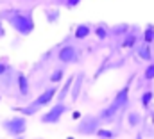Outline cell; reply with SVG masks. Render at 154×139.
<instances>
[{"instance_id":"3957f363","label":"cell","mask_w":154,"mask_h":139,"mask_svg":"<svg viewBox=\"0 0 154 139\" xmlns=\"http://www.w3.org/2000/svg\"><path fill=\"white\" fill-rule=\"evenodd\" d=\"M70 111V107L65 104V102H57L56 105H52L45 114H41V123H45V125H56V123H59L61 121V118H63V114L65 112H68Z\"/></svg>"},{"instance_id":"5b68a950","label":"cell","mask_w":154,"mask_h":139,"mask_svg":"<svg viewBox=\"0 0 154 139\" xmlns=\"http://www.w3.org/2000/svg\"><path fill=\"white\" fill-rule=\"evenodd\" d=\"M57 61L61 64H74L79 61V50L74 45H63L57 52Z\"/></svg>"},{"instance_id":"603a6c76","label":"cell","mask_w":154,"mask_h":139,"mask_svg":"<svg viewBox=\"0 0 154 139\" xmlns=\"http://www.w3.org/2000/svg\"><path fill=\"white\" fill-rule=\"evenodd\" d=\"M143 80H154V63H151L149 66H145V70H143Z\"/></svg>"},{"instance_id":"e0dca14e","label":"cell","mask_w":154,"mask_h":139,"mask_svg":"<svg viewBox=\"0 0 154 139\" xmlns=\"http://www.w3.org/2000/svg\"><path fill=\"white\" fill-rule=\"evenodd\" d=\"M142 41H143V43H147V45H152V43H154V25H152V23H149V25L145 27L143 36H142Z\"/></svg>"},{"instance_id":"7402d4cb","label":"cell","mask_w":154,"mask_h":139,"mask_svg":"<svg viewBox=\"0 0 154 139\" xmlns=\"http://www.w3.org/2000/svg\"><path fill=\"white\" fill-rule=\"evenodd\" d=\"M95 136H99V138H104V139H109V138H115L116 134L113 132V130H108V129H97Z\"/></svg>"},{"instance_id":"2e32d148","label":"cell","mask_w":154,"mask_h":139,"mask_svg":"<svg viewBox=\"0 0 154 139\" xmlns=\"http://www.w3.org/2000/svg\"><path fill=\"white\" fill-rule=\"evenodd\" d=\"M129 31H131L129 23H118V25H115V27L109 29V32H111L113 36H125Z\"/></svg>"},{"instance_id":"8fae6325","label":"cell","mask_w":154,"mask_h":139,"mask_svg":"<svg viewBox=\"0 0 154 139\" xmlns=\"http://www.w3.org/2000/svg\"><path fill=\"white\" fill-rule=\"evenodd\" d=\"M90 34H91V27H90V23H79V25L75 27L74 37L79 39V41H82V39H86Z\"/></svg>"},{"instance_id":"4fadbf2b","label":"cell","mask_w":154,"mask_h":139,"mask_svg":"<svg viewBox=\"0 0 154 139\" xmlns=\"http://www.w3.org/2000/svg\"><path fill=\"white\" fill-rule=\"evenodd\" d=\"M124 39H122V48H134L136 46V43H138V39H140V36L134 34V31L131 32H127L125 36H122Z\"/></svg>"},{"instance_id":"d4e9b609","label":"cell","mask_w":154,"mask_h":139,"mask_svg":"<svg viewBox=\"0 0 154 139\" xmlns=\"http://www.w3.org/2000/svg\"><path fill=\"white\" fill-rule=\"evenodd\" d=\"M9 71V66L5 64V63H0V77L4 75V73H7Z\"/></svg>"},{"instance_id":"44dd1931","label":"cell","mask_w":154,"mask_h":139,"mask_svg":"<svg viewBox=\"0 0 154 139\" xmlns=\"http://www.w3.org/2000/svg\"><path fill=\"white\" fill-rule=\"evenodd\" d=\"M45 16H47V22L48 23H56L59 20V9H45Z\"/></svg>"},{"instance_id":"7a4b0ae2","label":"cell","mask_w":154,"mask_h":139,"mask_svg":"<svg viewBox=\"0 0 154 139\" xmlns=\"http://www.w3.org/2000/svg\"><path fill=\"white\" fill-rule=\"evenodd\" d=\"M2 129L13 136V138H20L27 132V118L22 114V116H14V118H9V120H4L2 121Z\"/></svg>"},{"instance_id":"cb8c5ba5","label":"cell","mask_w":154,"mask_h":139,"mask_svg":"<svg viewBox=\"0 0 154 139\" xmlns=\"http://www.w3.org/2000/svg\"><path fill=\"white\" fill-rule=\"evenodd\" d=\"M81 4V0H66V7H75V5H79Z\"/></svg>"},{"instance_id":"ac0fdd59","label":"cell","mask_w":154,"mask_h":139,"mask_svg":"<svg viewBox=\"0 0 154 139\" xmlns=\"http://www.w3.org/2000/svg\"><path fill=\"white\" fill-rule=\"evenodd\" d=\"M152 98H154V93L151 89H149V91H143V93L140 95V104H142V107H143V109H149Z\"/></svg>"},{"instance_id":"484cf974","label":"cell","mask_w":154,"mask_h":139,"mask_svg":"<svg viewBox=\"0 0 154 139\" xmlns=\"http://www.w3.org/2000/svg\"><path fill=\"white\" fill-rule=\"evenodd\" d=\"M4 36H5V29H4V23L0 22V39H2Z\"/></svg>"},{"instance_id":"9c48e42d","label":"cell","mask_w":154,"mask_h":139,"mask_svg":"<svg viewBox=\"0 0 154 139\" xmlns=\"http://www.w3.org/2000/svg\"><path fill=\"white\" fill-rule=\"evenodd\" d=\"M82 82H84V73H77L75 77H74L72 89H70L72 102H77V100H79V95H81V89H82Z\"/></svg>"},{"instance_id":"d6986e66","label":"cell","mask_w":154,"mask_h":139,"mask_svg":"<svg viewBox=\"0 0 154 139\" xmlns=\"http://www.w3.org/2000/svg\"><path fill=\"white\" fill-rule=\"evenodd\" d=\"M14 111H18V112L23 114V116H32V114H36L39 111V107H36L34 104H29V105H25V107H16Z\"/></svg>"},{"instance_id":"5bb4252c","label":"cell","mask_w":154,"mask_h":139,"mask_svg":"<svg viewBox=\"0 0 154 139\" xmlns=\"http://www.w3.org/2000/svg\"><path fill=\"white\" fill-rule=\"evenodd\" d=\"M63 77H65V66H57V68L50 73L48 80H50L52 84H59V82L63 80Z\"/></svg>"},{"instance_id":"30bf717a","label":"cell","mask_w":154,"mask_h":139,"mask_svg":"<svg viewBox=\"0 0 154 139\" xmlns=\"http://www.w3.org/2000/svg\"><path fill=\"white\" fill-rule=\"evenodd\" d=\"M74 77H75V75H70V77L65 80L63 87L57 91V102H65V98L70 95V89H72V84H74Z\"/></svg>"},{"instance_id":"ba28073f","label":"cell","mask_w":154,"mask_h":139,"mask_svg":"<svg viewBox=\"0 0 154 139\" xmlns=\"http://www.w3.org/2000/svg\"><path fill=\"white\" fill-rule=\"evenodd\" d=\"M16 86H18L20 96L27 98V96L31 95V84H29V78H27L23 73H16Z\"/></svg>"},{"instance_id":"52a82bcc","label":"cell","mask_w":154,"mask_h":139,"mask_svg":"<svg viewBox=\"0 0 154 139\" xmlns=\"http://www.w3.org/2000/svg\"><path fill=\"white\" fill-rule=\"evenodd\" d=\"M129 89H131V82H127V84H125L118 93H116L111 104H115L118 109H122V111H124V107H127V104H129Z\"/></svg>"},{"instance_id":"8992f818","label":"cell","mask_w":154,"mask_h":139,"mask_svg":"<svg viewBox=\"0 0 154 139\" xmlns=\"http://www.w3.org/2000/svg\"><path fill=\"white\" fill-rule=\"evenodd\" d=\"M57 91H59V89H57V84H54V86L47 87V89L39 95V96L34 100V102H32V104L36 105V107H39V109H41V107H45V105H48L52 100H54V96L57 95Z\"/></svg>"},{"instance_id":"7c38bea8","label":"cell","mask_w":154,"mask_h":139,"mask_svg":"<svg viewBox=\"0 0 154 139\" xmlns=\"http://www.w3.org/2000/svg\"><path fill=\"white\" fill-rule=\"evenodd\" d=\"M136 55H138L142 61H147V63L152 61V52H151V46H149L147 43H143V45H140V46L136 48Z\"/></svg>"},{"instance_id":"277c9868","label":"cell","mask_w":154,"mask_h":139,"mask_svg":"<svg viewBox=\"0 0 154 139\" xmlns=\"http://www.w3.org/2000/svg\"><path fill=\"white\" fill-rule=\"evenodd\" d=\"M99 123H100V118L99 116H93V114H86L81 121H79V125H77V134H81V136H93L95 132H97V129H99Z\"/></svg>"},{"instance_id":"9a60e30c","label":"cell","mask_w":154,"mask_h":139,"mask_svg":"<svg viewBox=\"0 0 154 139\" xmlns=\"http://www.w3.org/2000/svg\"><path fill=\"white\" fill-rule=\"evenodd\" d=\"M95 36H97L100 41L108 39V37H109V27H108L106 23H99V25L95 27Z\"/></svg>"},{"instance_id":"ffe728a7","label":"cell","mask_w":154,"mask_h":139,"mask_svg":"<svg viewBox=\"0 0 154 139\" xmlns=\"http://www.w3.org/2000/svg\"><path fill=\"white\" fill-rule=\"evenodd\" d=\"M127 123H129V127H138V125L142 123V116H140L136 111H131V112L127 114Z\"/></svg>"},{"instance_id":"6da1fadb","label":"cell","mask_w":154,"mask_h":139,"mask_svg":"<svg viewBox=\"0 0 154 139\" xmlns=\"http://www.w3.org/2000/svg\"><path fill=\"white\" fill-rule=\"evenodd\" d=\"M20 36H29L34 31V20L31 13H23L20 9H7L0 14Z\"/></svg>"}]
</instances>
